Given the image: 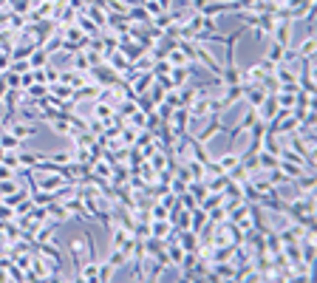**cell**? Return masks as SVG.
I'll return each instance as SVG.
<instances>
[{"mask_svg": "<svg viewBox=\"0 0 317 283\" xmlns=\"http://www.w3.org/2000/svg\"><path fill=\"white\" fill-rule=\"evenodd\" d=\"M9 176H11V170L6 164H0V179H9Z\"/></svg>", "mask_w": 317, "mask_h": 283, "instance_id": "1", "label": "cell"}]
</instances>
